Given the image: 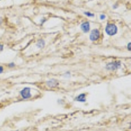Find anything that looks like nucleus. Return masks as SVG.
<instances>
[{
  "mask_svg": "<svg viewBox=\"0 0 131 131\" xmlns=\"http://www.w3.org/2000/svg\"><path fill=\"white\" fill-rule=\"evenodd\" d=\"M45 41H44V40H43V39H40L39 41H38V42L37 43V44H36L37 47H38V48H39V49L43 48V47L45 46Z\"/></svg>",
  "mask_w": 131,
  "mask_h": 131,
  "instance_id": "nucleus-8",
  "label": "nucleus"
},
{
  "mask_svg": "<svg viewBox=\"0 0 131 131\" xmlns=\"http://www.w3.org/2000/svg\"><path fill=\"white\" fill-rule=\"evenodd\" d=\"M105 30H106L107 34L109 35L110 36H112V35H114L117 34V27L114 24H108L106 26Z\"/></svg>",
  "mask_w": 131,
  "mask_h": 131,
  "instance_id": "nucleus-1",
  "label": "nucleus"
},
{
  "mask_svg": "<svg viewBox=\"0 0 131 131\" xmlns=\"http://www.w3.org/2000/svg\"><path fill=\"white\" fill-rule=\"evenodd\" d=\"M75 100L80 102H86V94L85 93L80 94L75 98Z\"/></svg>",
  "mask_w": 131,
  "mask_h": 131,
  "instance_id": "nucleus-7",
  "label": "nucleus"
},
{
  "mask_svg": "<svg viewBox=\"0 0 131 131\" xmlns=\"http://www.w3.org/2000/svg\"><path fill=\"white\" fill-rule=\"evenodd\" d=\"M131 43H129L128 44V45H127V49H128V50H131Z\"/></svg>",
  "mask_w": 131,
  "mask_h": 131,
  "instance_id": "nucleus-14",
  "label": "nucleus"
},
{
  "mask_svg": "<svg viewBox=\"0 0 131 131\" xmlns=\"http://www.w3.org/2000/svg\"><path fill=\"white\" fill-rule=\"evenodd\" d=\"M81 29L85 33H87L90 30V24L89 22H85L81 24Z\"/></svg>",
  "mask_w": 131,
  "mask_h": 131,
  "instance_id": "nucleus-6",
  "label": "nucleus"
},
{
  "mask_svg": "<svg viewBox=\"0 0 131 131\" xmlns=\"http://www.w3.org/2000/svg\"><path fill=\"white\" fill-rule=\"evenodd\" d=\"M3 72V66H0V74H1V73H2Z\"/></svg>",
  "mask_w": 131,
  "mask_h": 131,
  "instance_id": "nucleus-13",
  "label": "nucleus"
},
{
  "mask_svg": "<svg viewBox=\"0 0 131 131\" xmlns=\"http://www.w3.org/2000/svg\"><path fill=\"white\" fill-rule=\"evenodd\" d=\"M20 94L23 99H28L31 96V92H30V88L25 87L22 89V91H20Z\"/></svg>",
  "mask_w": 131,
  "mask_h": 131,
  "instance_id": "nucleus-3",
  "label": "nucleus"
},
{
  "mask_svg": "<svg viewBox=\"0 0 131 131\" xmlns=\"http://www.w3.org/2000/svg\"><path fill=\"white\" fill-rule=\"evenodd\" d=\"M106 15H105L104 14H102V15H101L100 16V20H104V19H106Z\"/></svg>",
  "mask_w": 131,
  "mask_h": 131,
  "instance_id": "nucleus-10",
  "label": "nucleus"
},
{
  "mask_svg": "<svg viewBox=\"0 0 131 131\" xmlns=\"http://www.w3.org/2000/svg\"><path fill=\"white\" fill-rule=\"evenodd\" d=\"M1 20L0 19V24H1Z\"/></svg>",
  "mask_w": 131,
  "mask_h": 131,
  "instance_id": "nucleus-15",
  "label": "nucleus"
},
{
  "mask_svg": "<svg viewBox=\"0 0 131 131\" xmlns=\"http://www.w3.org/2000/svg\"><path fill=\"white\" fill-rule=\"evenodd\" d=\"M84 14L85 15L87 16H89V17H93L94 16L93 13H91L90 12H84Z\"/></svg>",
  "mask_w": 131,
  "mask_h": 131,
  "instance_id": "nucleus-9",
  "label": "nucleus"
},
{
  "mask_svg": "<svg viewBox=\"0 0 131 131\" xmlns=\"http://www.w3.org/2000/svg\"><path fill=\"white\" fill-rule=\"evenodd\" d=\"M15 63L11 62V63H9L8 66H9V68H13V67L15 66Z\"/></svg>",
  "mask_w": 131,
  "mask_h": 131,
  "instance_id": "nucleus-11",
  "label": "nucleus"
},
{
  "mask_svg": "<svg viewBox=\"0 0 131 131\" xmlns=\"http://www.w3.org/2000/svg\"><path fill=\"white\" fill-rule=\"evenodd\" d=\"M121 66V64L120 61H115L108 64L106 66V68L108 70H116L120 68Z\"/></svg>",
  "mask_w": 131,
  "mask_h": 131,
  "instance_id": "nucleus-2",
  "label": "nucleus"
},
{
  "mask_svg": "<svg viewBox=\"0 0 131 131\" xmlns=\"http://www.w3.org/2000/svg\"><path fill=\"white\" fill-rule=\"evenodd\" d=\"M3 48H4V45L2 44H0V52L3 50Z\"/></svg>",
  "mask_w": 131,
  "mask_h": 131,
  "instance_id": "nucleus-12",
  "label": "nucleus"
},
{
  "mask_svg": "<svg viewBox=\"0 0 131 131\" xmlns=\"http://www.w3.org/2000/svg\"><path fill=\"white\" fill-rule=\"evenodd\" d=\"M47 85L50 88H55L58 87V81L55 79H51L50 80L47 81Z\"/></svg>",
  "mask_w": 131,
  "mask_h": 131,
  "instance_id": "nucleus-5",
  "label": "nucleus"
},
{
  "mask_svg": "<svg viewBox=\"0 0 131 131\" xmlns=\"http://www.w3.org/2000/svg\"><path fill=\"white\" fill-rule=\"evenodd\" d=\"M100 31L98 29H94L92 30L91 34H90V39L92 41H97L100 38Z\"/></svg>",
  "mask_w": 131,
  "mask_h": 131,
  "instance_id": "nucleus-4",
  "label": "nucleus"
}]
</instances>
